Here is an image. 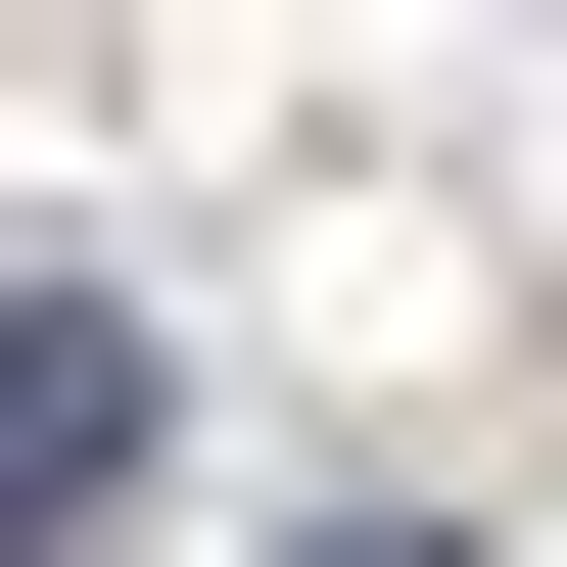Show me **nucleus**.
Wrapping results in <instances>:
<instances>
[{
  "label": "nucleus",
  "mask_w": 567,
  "mask_h": 567,
  "mask_svg": "<svg viewBox=\"0 0 567 567\" xmlns=\"http://www.w3.org/2000/svg\"><path fill=\"white\" fill-rule=\"evenodd\" d=\"M95 473H142V284H0V567H95Z\"/></svg>",
  "instance_id": "obj_1"
},
{
  "label": "nucleus",
  "mask_w": 567,
  "mask_h": 567,
  "mask_svg": "<svg viewBox=\"0 0 567 567\" xmlns=\"http://www.w3.org/2000/svg\"><path fill=\"white\" fill-rule=\"evenodd\" d=\"M331 567H425V520H331Z\"/></svg>",
  "instance_id": "obj_2"
}]
</instances>
